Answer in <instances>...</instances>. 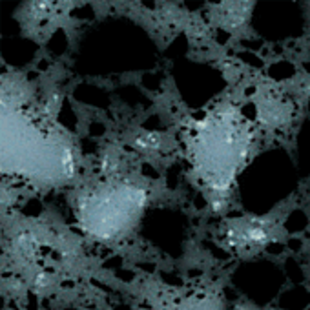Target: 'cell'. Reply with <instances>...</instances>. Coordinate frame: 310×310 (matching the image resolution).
Masks as SVG:
<instances>
[{"instance_id":"5","label":"cell","mask_w":310,"mask_h":310,"mask_svg":"<svg viewBox=\"0 0 310 310\" xmlns=\"http://www.w3.org/2000/svg\"><path fill=\"white\" fill-rule=\"evenodd\" d=\"M35 283H37V286H42V285H44V275H38L37 279H35Z\"/></svg>"},{"instance_id":"1","label":"cell","mask_w":310,"mask_h":310,"mask_svg":"<svg viewBox=\"0 0 310 310\" xmlns=\"http://www.w3.org/2000/svg\"><path fill=\"white\" fill-rule=\"evenodd\" d=\"M139 146H142V148H150V150H153V148H159V137L157 135H144V137H139L137 141H135Z\"/></svg>"},{"instance_id":"3","label":"cell","mask_w":310,"mask_h":310,"mask_svg":"<svg viewBox=\"0 0 310 310\" xmlns=\"http://www.w3.org/2000/svg\"><path fill=\"white\" fill-rule=\"evenodd\" d=\"M228 183H217V184H213V188L215 190H219V191H224V190H228Z\"/></svg>"},{"instance_id":"2","label":"cell","mask_w":310,"mask_h":310,"mask_svg":"<svg viewBox=\"0 0 310 310\" xmlns=\"http://www.w3.org/2000/svg\"><path fill=\"white\" fill-rule=\"evenodd\" d=\"M246 239H250V241H254V243H263V241H266V232H264L261 226H254V228L248 230Z\"/></svg>"},{"instance_id":"4","label":"cell","mask_w":310,"mask_h":310,"mask_svg":"<svg viewBox=\"0 0 310 310\" xmlns=\"http://www.w3.org/2000/svg\"><path fill=\"white\" fill-rule=\"evenodd\" d=\"M212 208L215 210V212H219V210L223 208V201H213V202H212Z\"/></svg>"}]
</instances>
